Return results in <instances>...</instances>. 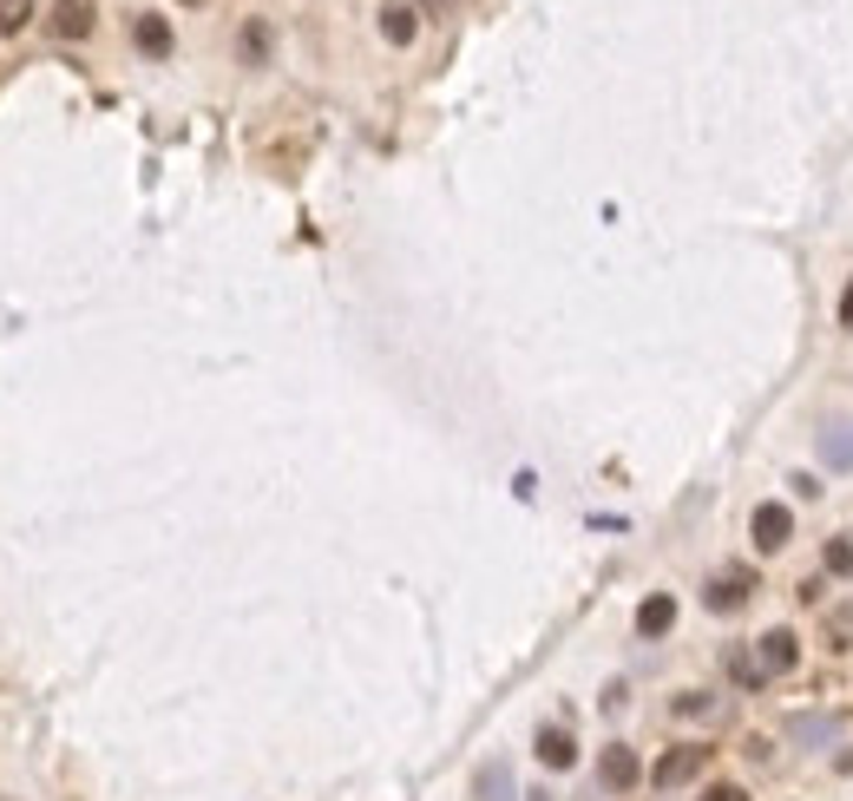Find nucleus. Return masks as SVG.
I'll return each instance as SVG.
<instances>
[{"label": "nucleus", "mask_w": 853, "mask_h": 801, "mask_svg": "<svg viewBox=\"0 0 853 801\" xmlns=\"http://www.w3.org/2000/svg\"><path fill=\"white\" fill-rule=\"evenodd\" d=\"M821 565H828V579H853V533H834L821 546Z\"/></svg>", "instance_id": "15"}, {"label": "nucleus", "mask_w": 853, "mask_h": 801, "mask_svg": "<svg viewBox=\"0 0 853 801\" xmlns=\"http://www.w3.org/2000/svg\"><path fill=\"white\" fill-rule=\"evenodd\" d=\"M598 782H604L611 796H631V789L644 782V763H637V749H624V743H611V749L598 756Z\"/></svg>", "instance_id": "3"}, {"label": "nucleus", "mask_w": 853, "mask_h": 801, "mask_svg": "<svg viewBox=\"0 0 853 801\" xmlns=\"http://www.w3.org/2000/svg\"><path fill=\"white\" fill-rule=\"evenodd\" d=\"M756 657H762V671H769V677H788V671L802 664V638L775 625L769 638H756Z\"/></svg>", "instance_id": "5"}, {"label": "nucleus", "mask_w": 853, "mask_h": 801, "mask_svg": "<svg viewBox=\"0 0 853 801\" xmlns=\"http://www.w3.org/2000/svg\"><path fill=\"white\" fill-rule=\"evenodd\" d=\"M795 598H802V605H821V598H828V579H802Z\"/></svg>", "instance_id": "19"}, {"label": "nucleus", "mask_w": 853, "mask_h": 801, "mask_svg": "<svg viewBox=\"0 0 853 801\" xmlns=\"http://www.w3.org/2000/svg\"><path fill=\"white\" fill-rule=\"evenodd\" d=\"M703 801H749V789H736V782H716Z\"/></svg>", "instance_id": "20"}, {"label": "nucleus", "mask_w": 853, "mask_h": 801, "mask_svg": "<svg viewBox=\"0 0 853 801\" xmlns=\"http://www.w3.org/2000/svg\"><path fill=\"white\" fill-rule=\"evenodd\" d=\"M749 592H756V579H749L742 565H729V572H716V579H710L703 605H710V611H742V605H749Z\"/></svg>", "instance_id": "4"}, {"label": "nucleus", "mask_w": 853, "mask_h": 801, "mask_svg": "<svg viewBox=\"0 0 853 801\" xmlns=\"http://www.w3.org/2000/svg\"><path fill=\"white\" fill-rule=\"evenodd\" d=\"M670 710H677L683 723H710V717L723 710V697H716V690H683V697H677Z\"/></svg>", "instance_id": "14"}, {"label": "nucleus", "mask_w": 853, "mask_h": 801, "mask_svg": "<svg viewBox=\"0 0 853 801\" xmlns=\"http://www.w3.org/2000/svg\"><path fill=\"white\" fill-rule=\"evenodd\" d=\"M821 440H828V467H853V421L848 414H834V421L821 427Z\"/></svg>", "instance_id": "13"}, {"label": "nucleus", "mask_w": 853, "mask_h": 801, "mask_svg": "<svg viewBox=\"0 0 853 801\" xmlns=\"http://www.w3.org/2000/svg\"><path fill=\"white\" fill-rule=\"evenodd\" d=\"M420 13H453V0H414Z\"/></svg>", "instance_id": "22"}, {"label": "nucleus", "mask_w": 853, "mask_h": 801, "mask_svg": "<svg viewBox=\"0 0 853 801\" xmlns=\"http://www.w3.org/2000/svg\"><path fill=\"white\" fill-rule=\"evenodd\" d=\"M710 763H716V749H703V743H677V749H664V756H657L650 782H657V789H683V782H696Z\"/></svg>", "instance_id": "1"}, {"label": "nucleus", "mask_w": 853, "mask_h": 801, "mask_svg": "<svg viewBox=\"0 0 853 801\" xmlns=\"http://www.w3.org/2000/svg\"><path fill=\"white\" fill-rule=\"evenodd\" d=\"M749 539H756V552H782V546L795 539V513H788L782 500H762L756 519H749Z\"/></svg>", "instance_id": "2"}, {"label": "nucleus", "mask_w": 853, "mask_h": 801, "mask_svg": "<svg viewBox=\"0 0 853 801\" xmlns=\"http://www.w3.org/2000/svg\"><path fill=\"white\" fill-rule=\"evenodd\" d=\"M723 671H729L736 690H769V671H762V657H756L749 644H729V651H723Z\"/></svg>", "instance_id": "8"}, {"label": "nucleus", "mask_w": 853, "mask_h": 801, "mask_svg": "<svg viewBox=\"0 0 853 801\" xmlns=\"http://www.w3.org/2000/svg\"><path fill=\"white\" fill-rule=\"evenodd\" d=\"M53 33H59V39H85V33H92V7H85V0H59V7H53Z\"/></svg>", "instance_id": "12"}, {"label": "nucleus", "mask_w": 853, "mask_h": 801, "mask_svg": "<svg viewBox=\"0 0 853 801\" xmlns=\"http://www.w3.org/2000/svg\"><path fill=\"white\" fill-rule=\"evenodd\" d=\"M33 20V0H0V33H20Z\"/></svg>", "instance_id": "18"}, {"label": "nucleus", "mask_w": 853, "mask_h": 801, "mask_svg": "<svg viewBox=\"0 0 853 801\" xmlns=\"http://www.w3.org/2000/svg\"><path fill=\"white\" fill-rule=\"evenodd\" d=\"M788 736H795V743H815V749H821V743H841L848 730H841V717H795V723H788Z\"/></svg>", "instance_id": "11"}, {"label": "nucleus", "mask_w": 853, "mask_h": 801, "mask_svg": "<svg viewBox=\"0 0 853 801\" xmlns=\"http://www.w3.org/2000/svg\"><path fill=\"white\" fill-rule=\"evenodd\" d=\"M670 625H677V598H670V592H650V598L637 605V638H670Z\"/></svg>", "instance_id": "9"}, {"label": "nucleus", "mask_w": 853, "mask_h": 801, "mask_svg": "<svg viewBox=\"0 0 853 801\" xmlns=\"http://www.w3.org/2000/svg\"><path fill=\"white\" fill-rule=\"evenodd\" d=\"M184 7H204V0H184Z\"/></svg>", "instance_id": "23"}, {"label": "nucleus", "mask_w": 853, "mask_h": 801, "mask_svg": "<svg viewBox=\"0 0 853 801\" xmlns=\"http://www.w3.org/2000/svg\"><path fill=\"white\" fill-rule=\"evenodd\" d=\"M131 39H138V53H145V59H171V46H177L164 13H138V20H131Z\"/></svg>", "instance_id": "7"}, {"label": "nucleus", "mask_w": 853, "mask_h": 801, "mask_svg": "<svg viewBox=\"0 0 853 801\" xmlns=\"http://www.w3.org/2000/svg\"><path fill=\"white\" fill-rule=\"evenodd\" d=\"M473 789H480V801H512V769H506V763H486Z\"/></svg>", "instance_id": "16"}, {"label": "nucleus", "mask_w": 853, "mask_h": 801, "mask_svg": "<svg viewBox=\"0 0 853 801\" xmlns=\"http://www.w3.org/2000/svg\"><path fill=\"white\" fill-rule=\"evenodd\" d=\"M414 33H420V7L414 0H388L381 7V39L388 46H414Z\"/></svg>", "instance_id": "6"}, {"label": "nucleus", "mask_w": 853, "mask_h": 801, "mask_svg": "<svg viewBox=\"0 0 853 801\" xmlns=\"http://www.w3.org/2000/svg\"><path fill=\"white\" fill-rule=\"evenodd\" d=\"M539 763H545V769H572V763H578L572 730H558V723H552V730H539Z\"/></svg>", "instance_id": "10"}, {"label": "nucleus", "mask_w": 853, "mask_h": 801, "mask_svg": "<svg viewBox=\"0 0 853 801\" xmlns=\"http://www.w3.org/2000/svg\"><path fill=\"white\" fill-rule=\"evenodd\" d=\"M834 316H841V329H853V276L841 283V309H834Z\"/></svg>", "instance_id": "21"}, {"label": "nucleus", "mask_w": 853, "mask_h": 801, "mask_svg": "<svg viewBox=\"0 0 853 801\" xmlns=\"http://www.w3.org/2000/svg\"><path fill=\"white\" fill-rule=\"evenodd\" d=\"M237 53H243V66H269V26H263V20H250V26H243V39H237Z\"/></svg>", "instance_id": "17"}]
</instances>
